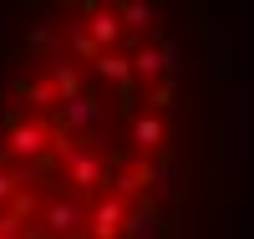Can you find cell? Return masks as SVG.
I'll return each instance as SVG.
<instances>
[{"label":"cell","instance_id":"cell-1","mask_svg":"<svg viewBox=\"0 0 254 239\" xmlns=\"http://www.w3.org/2000/svg\"><path fill=\"white\" fill-rule=\"evenodd\" d=\"M0 138H5V148H10L15 168H20V163H36V158H46L51 148L61 143L46 112H10L5 122H0Z\"/></svg>","mask_w":254,"mask_h":239},{"label":"cell","instance_id":"cell-2","mask_svg":"<svg viewBox=\"0 0 254 239\" xmlns=\"http://www.w3.org/2000/svg\"><path fill=\"white\" fill-rule=\"evenodd\" d=\"M46 81H51V92L61 102L87 92V72H81V61H46Z\"/></svg>","mask_w":254,"mask_h":239},{"label":"cell","instance_id":"cell-3","mask_svg":"<svg viewBox=\"0 0 254 239\" xmlns=\"http://www.w3.org/2000/svg\"><path fill=\"white\" fill-rule=\"evenodd\" d=\"M66 41H71V51H76V61H81V67H92V61H97V41H92V31H87V20H71V26H66Z\"/></svg>","mask_w":254,"mask_h":239},{"label":"cell","instance_id":"cell-4","mask_svg":"<svg viewBox=\"0 0 254 239\" xmlns=\"http://www.w3.org/2000/svg\"><path fill=\"white\" fill-rule=\"evenodd\" d=\"M20 188H26V183H20V168H0V204L10 209V199H15Z\"/></svg>","mask_w":254,"mask_h":239}]
</instances>
